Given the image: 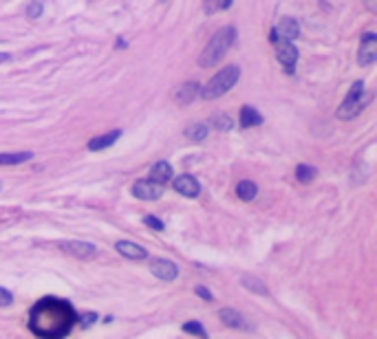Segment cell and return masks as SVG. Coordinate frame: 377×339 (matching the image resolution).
Instances as JSON below:
<instances>
[{"label":"cell","instance_id":"d6986e66","mask_svg":"<svg viewBox=\"0 0 377 339\" xmlns=\"http://www.w3.org/2000/svg\"><path fill=\"white\" fill-rule=\"evenodd\" d=\"M236 194H239V198H243V201H254L258 194V187L254 181H241L239 185H236Z\"/></svg>","mask_w":377,"mask_h":339},{"label":"cell","instance_id":"44dd1931","mask_svg":"<svg viewBox=\"0 0 377 339\" xmlns=\"http://www.w3.org/2000/svg\"><path fill=\"white\" fill-rule=\"evenodd\" d=\"M241 284H243V287H245L247 291H254V293H258V295H267V293H269V291H267V287L258 280V277L241 275Z\"/></svg>","mask_w":377,"mask_h":339},{"label":"cell","instance_id":"4fadbf2b","mask_svg":"<svg viewBox=\"0 0 377 339\" xmlns=\"http://www.w3.org/2000/svg\"><path fill=\"white\" fill-rule=\"evenodd\" d=\"M218 317H221V319H223V324H225V326H229V328L249 330L247 319L243 317L241 313H236L234 308H221V311H218Z\"/></svg>","mask_w":377,"mask_h":339},{"label":"cell","instance_id":"4316f807","mask_svg":"<svg viewBox=\"0 0 377 339\" xmlns=\"http://www.w3.org/2000/svg\"><path fill=\"white\" fill-rule=\"evenodd\" d=\"M42 3L40 0H33V3H29V7H27V16L29 18H38V16H42Z\"/></svg>","mask_w":377,"mask_h":339},{"label":"cell","instance_id":"e0dca14e","mask_svg":"<svg viewBox=\"0 0 377 339\" xmlns=\"http://www.w3.org/2000/svg\"><path fill=\"white\" fill-rule=\"evenodd\" d=\"M150 179L159 181V183H166V181L172 179V165L168 161H159L155 163L153 170H150Z\"/></svg>","mask_w":377,"mask_h":339},{"label":"cell","instance_id":"d4e9b609","mask_svg":"<svg viewBox=\"0 0 377 339\" xmlns=\"http://www.w3.org/2000/svg\"><path fill=\"white\" fill-rule=\"evenodd\" d=\"M183 332H190V335H199V337H208V332H205V328L201 326L199 322H187L183 326Z\"/></svg>","mask_w":377,"mask_h":339},{"label":"cell","instance_id":"7c38bea8","mask_svg":"<svg viewBox=\"0 0 377 339\" xmlns=\"http://www.w3.org/2000/svg\"><path fill=\"white\" fill-rule=\"evenodd\" d=\"M115 249H117L124 258H130V260H146L148 258V251H146L144 247H139L137 242H130V240H119L117 245H115Z\"/></svg>","mask_w":377,"mask_h":339},{"label":"cell","instance_id":"277c9868","mask_svg":"<svg viewBox=\"0 0 377 339\" xmlns=\"http://www.w3.org/2000/svg\"><path fill=\"white\" fill-rule=\"evenodd\" d=\"M368 101H370V93L364 90V82H355L353 86H351L349 95H346V99L342 101V106H340L338 117L340 119H353L355 115H360L364 110V106H366Z\"/></svg>","mask_w":377,"mask_h":339},{"label":"cell","instance_id":"9a60e30c","mask_svg":"<svg viewBox=\"0 0 377 339\" xmlns=\"http://www.w3.org/2000/svg\"><path fill=\"white\" fill-rule=\"evenodd\" d=\"M263 115H260L256 108L252 106H243L241 108V115H239V126L241 128H254V126H260L263 124Z\"/></svg>","mask_w":377,"mask_h":339},{"label":"cell","instance_id":"7a4b0ae2","mask_svg":"<svg viewBox=\"0 0 377 339\" xmlns=\"http://www.w3.org/2000/svg\"><path fill=\"white\" fill-rule=\"evenodd\" d=\"M236 42V29L234 27H223L214 33V38L210 40V44L205 46V51L201 53L199 58V66L203 69H210V66L218 64V60L225 58V53L232 48V44Z\"/></svg>","mask_w":377,"mask_h":339},{"label":"cell","instance_id":"8fae6325","mask_svg":"<svg viewBox=\"0 0 377 339\" xmlns=\"http://www.w3.org/2000/svg\"><path fill=\"white\" fill-rule=\"evenodd\" d=\"M172 185L179 194H183V196H187V198H197L201 194V183L192 177V174H181V177H177L172 181Z\"/></svg>","mask_w":377,"mask_h":339},{"label":"cell","instance_id":"603a6c76","mask_svg":"<svg viewBox=\"0 0 377 339\" xmlns=\"http://www.w3.org/2000/svg\"><path fill=\"white\" fill-rule=\"evenodd\" d=\"M315 174H318V170L311 167V165H305V163L296 167V179L300 181V183H309V181H313Z\"/></svg>","mask_w":377,"mask_h":339},{"label":"cell","instance_id":"52a82bcc","mask_svg":"<svg viewBox=\"0 0 377 339\" xmlns=\"http://www.w3.org/2000/svg\"><path fill=\"white\" fill-rule=\"evenodd\" d=\"M60 247H62L69 256L82 258V260H93L97 256V247L90 245V242H84V240H66V242H60Z\"/></svg>","mask_w":377,"mask_h":339},{"label":"cell","instance_id":"5bb4252c","mask_svg":"<svg viewBox=\"0 0 377 339\" xmlns=\"http://www.w3.org/2000/svg\"><path fill=\"white\" fill-rule=\"evenodd\" d=\"M298 33H300V27H298V22L294 20V18H282L276 27L278 40H296Z\"/></svg>","mask_w":377,"mask_h":339},{"label":"cell","instance_id":"83f0119b","mask_svg":"<svg viewBox=\"0 0 377 339\" xmlns=\"http://www.w3.org/2000/svg\"><path fill=\"white\" fill-rule=\"evenodd\" d=\"M9 304H14V295L7 289L0 287V306H9Z\"/></svg>","mask_w":377,"mask_h":339},{"label":"cell","instance_id":"cb8c5ba5","mask_svg":"<svg viewBox=\"0 0 377 339\" xmlns=\"http://www.w3.org/2000/svg\"><path fill=\"white\" fill-rule=\"evenodd\" d=\"M212 126H216V130H232L234 121L227 115H216V117H212Z\"/></svg>","mask_w":377,"mask_h":339},{"label":"cell","instance_id":"f1b7e54d","mask_svg":"<svg viewBox=\"0 0 377 339\" xmlns=\"http://www.w3.org/2000/svg\"><path fill=\"white\" fill-rule=\"evenodd\" d=\"M194 291H197V295H199V298H203V300H214V295H212V293H210V291L205 289V287H201V284H199V287L194 289Z\"/></svg>","mask_w":377,"mask_h":339},{"label":"cell","instance_id":"5b68a950","mask_svg":"<svg viewBox=\"0 0 377 339\" xmlns=\"http://www.w3.org/2000/svg\"><path fill=\"white\" fill-rule=\"evenodd\" d=\"M132 194L142 201H157V198L163 196V183L155 179H139L135 185H132Z\"/></svg>","mask_w":377,"mask_h":339},{"label":"cell","instance_id":"6da1fadb","mask_svg":"<svg viewBox=\"0 0 377 339\" xmlns=\"http://www.w3.org/2000/svg\"><path fill=\"white\" fill-rule=\"evenodd\" d=\"M71 322H73V311L66 302L44 300L38 302V306L31 311V328L33 332L44 337L66 335Z\"/></svg>","mask_w":377,"mask_h":339},{"label":"cell","instance_id":"f546056e","mask_svg":"<svg viewBox=\"0 0 377 339\" xmlns=\"http://www.w3.org/2000/svg\"><path fill=\"white\" fill-rule=\"evenodd\" d=\"M0 187H3V185H0Z\"/></svg>","mask_w":377,"mask_h":339},{"label":"cell","instance_id":"30bf717a","mask_svg":"<svg viewBox=\"0 0 377 339\" xmlns=\"http://www.w3.org/2000/svg\"><path fill=\"white\" fill-rule=\"evenodd\" d=\"M174 101H177L179 106H187V104H192L197 97H201V84L197 82H185V84H181V86L174 88Z\"/></svg>","mask_w":377,"mask_h":339},{"label":"cell","instance_id":"ba28073f","mask_svg":"<svg viewBox=\"0 0 377 339\" xmlns=\"http://www.w3.org/2000/svg\"><path fill=\"white\" fill-rule=\"evenodd\" d=\"M377 60V35L366 33L360 40V53H357V62L362 66H368Z\"/></svg>","mask_w":377,"mask_h":339},{"label":"cell","instance_id":"7402d4cb","mask_svg":"<svg viewBox=\"0 0 377 339\" xmlns=\"http://www.w3.org/2000/svg\"><path fill=\"white\" fill-rule=\"evenodd\" d=\"M234 0H205L203 3V9L205 14H216V11H225L232 7Z\"/></svg>","mask_w":377,"mask_h":339},{"label":"cell","instance_id":"ffe728a7","mask_svg":"<svg viewBox=\"0 0 377 339\" xmlns=\"http://www.w3.org/2000/svg\"><path fill=\"white\" fill-rule=\"evenodd\" d=\"M210 128L205 124H190L185 128V137L190 139V141H203L205 137H208Z\"/></svg>","mask_w":377,"mask_h":339},{"label":"cell","instance_id":"9c48e42d","mask_svg":"<svg viewBox=\"0 0 377 339\" xmlns=\"http://www.w3.org/2000/svg\"><path fill=\"white\" fill-rule=\"evenodd\" d=\"M150 273L155 277H159L163 282H172L174 277L179 275V266L174 262H170L166 258H159V260H153V264H150Z\"/></svg>","mask_w":377,"mask_h":339},{"label":"cell","instance_id":"2e32d148","mask_svg":"<svg viewBox=\"0 0 377 339\" xmlns=\"http://www.w3.org/2000/svg\"><path fill=\"white\" fill-rule=\"evenodd\" d=\"M119 137H121V130H113V132H106V135H100V137H95V139L88 141V150H93V152L106 150L108 145H113Z\"/></svg>","mask_w":377,"mask_h":339},{"label":"cell","instance_id":"3957f363","mask_svg":"<svg viewBox=\"0 0 377 339\" xmlns=\"http://www.w3.org/2000/svg\"><path fill=\"white\" fill-rule=\"evenodd\" d=\"M239 75H241V71H239L236 64L225 66V69L218 71V75H214L208 84H205V88H201V97H203V99H216V97L225 95L227 90H232L236 86Z\"/></svg>","mask_w":377,"mask_h":339},{"label":"cell","instance_id":"484cf974","mask_svg":"<svg viewBox=\"0 0 377 339\" xmlns=\"http://www.w3.org/2000/svg\"><path fill=\"white\" fill-rule=\"evenodd\" d=\"M144 225H146V227H153L155 232H163V227H166V225H163V222L159 220V218L153 216V214L144 216Z\"/></svg>","mask_w":377,"mask_h":339},{"label":"cell","instance_id":"ac0fdd59","mask_svg":"<svg viewBox=\"0 0 377 339\" xmlns=\"http://www.w3.org/2000/svg\"><path fill=\"white\" fill-rule=\"evenodd\" d=\"M33 152H0V165H18V163L31 161Z\"/></svg>","mask_w":377,"mask_h":339},{"label":"cell","instance_id":"8992f818","mask_svg":"<svg viewBox=\"0 0 377 339\" xmlns=\"http://www.w3.org/2000/svg\"><path fill=\"white\" fill-rule=\"evenodd\" d=\"M273 44H276L278 62L285 66V71H287V73H294L296 62H298V48L294 46V42H291V40H278V42H273Z\"/></svg>","mask_w":377,"mask_h":339}]
</instances>
